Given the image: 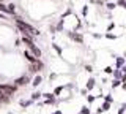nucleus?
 I'll return each instance as SVG.
<instances>
[{
    "mask_svg": "<svg viewBox=\"0 0 126 114\" xmlns=\"http://www.w3.org/2000/svg\"><path fill=\"white\" fill-rule=\"evenodd\" d=\"M16 90H17V86H14V84H0V92L8 97H11Z\"/></svg>",
    "mask_w": 126,
    "mask_h": 114,
    "instance_id": "f257e3e1",
    "label": "nucleus"
},
{
    "mask_svg": "<svg viewBox=\"0 0 126 114\" xmlns=\"http://www.w3.org/2000/svg\"><path fill=\"white\" fill-rule=\"evenodd\" d=\"M24 57H25V60H27V62H30V65H32V64H36V62L39 60V59H36V57L33 56V54L30 52V51H27V49L24 51Z\"/></svg>",
    "mask_w": 126,
    "mask_h": 114,
    "instance_id": "f03ea898",
    "label": "nucleus"
},
{
    "mask_svg": "<svg viewBox=\"0 0 126 114\" xmlns=\"http://www.w3.org/2000/svg\"><path fill=\"white\" fill-rule=\"evenodd\" d=\"M27 82H29V78L27 76H21V78H17L14 82V86H25Z\"/></svg>",
    "mask_w": 126,
    "mask_h": 114,
    "instance_id": "7ed1b4c3",
    "label": "nucleus"
},
{
    "mask_svg": "<svg viewBox=\"0 0 126 114\" xmlns=\"http://www.w3.org/2000/svg\"><path fill=\"white\" fill-rule=\"evenodd\" d=\"M41 81H43V78L39 76V74H38V76H35L33 78V82H32V84H33V87H38V86L41 84Z\"/></svg>",
    "mask_w": 126,
    "mask_h": 114,
    "instance_id": "20e7f679",
    "label": "nucleus"
},
{
    "mask_svg": "<svg viewBox=\"0 0 126 114\" xmlns=\"http://www.w3.org/2000/svg\"><path fill=\"white\" fill-rule=\"evenodd\" d=\"M69 37H71V38H73V40H77L79 43H82V37H80V35H76V33H71V35H69Z\"/></svg>",
    "mask_w": 126,
    "mask_h": 114,
    "instance_id": "39448f33",
    "label": "nucleus"
},
{
    "mask_svg": "<svg viewBox=\"0 0 126 114\" xmlns=\"http://www.w3.org/2000/svg\"><path fill=\"white\" fill-rule=\"evenodd\" d=\"M123 64H125V59L123 57H117V67H118V68L123 67Z\"/></svg>",
    "mask_w": 126,
    "mask_h": 114,
    "instance_id": "423d86ee",
    "label": "nucleus"
},
{
    "mask_svg": "<svg viewBox=\"0 0 126 114\" xmlns=\"http://www.w3.org/2000/svg\"><path fill=\"white\" fill-rule=\"evenodd\" d=\"M30 105H32V100H29V101L22 100V101H21V106H22V108H27V106H30Z\"/></svg>",
    "mask_w": 126,
    "mask_h": 114,
    "instance_id": "0eeeda50",
    "label": "nucleus"
},
{
    "mask_svg": "<svg viewBox=\"0 0 126 114\" xmlns=\"http://www.w3.org/2000/svg\"><path fill=\"white\" fill-rule=\"evenodd\" d=\"M121 82H123V81H121V79H115V81L112 82V87H118V86H120Z\"/></svg>",
    "mask_w": 126,
    "mask_h": 114,
    "instance_id": "6e6552de",
    "label": "nucleus"
},
{
    "mask_svg": "<svg viewBox=\"0 0 126 114\" xmlns=\"http://www.w3.org/2000/svg\"><path fill=\"white\" fill-rule=\"evenodd\" d=\"M0 11H2V13H3V14H5V13H8V10H6V6H5V5H3V3H2V2H0Z\"/></svg>",
    "mask_w": 126,
    "mask_h": 114,
    "instance_id": "1a4fd4ad",
    "label": "nucleus"
},
{
    "mask_svg": "<svg viewBox=\"0 0 126 114\" xmlns=\"http://www.w3.org/2000/svg\"><path fill=\"white\" fill-rule=\"evenodd\" d=\"M39 97H41V93H39V92L32 93V101H33V100H36V98H39Z\"/></svg>",
    "mask_w": 126,
    "mask_h": 114,
    "instance_id": "9d476101",
    "label": "nucleus"
},
{
    "mask_svg": "<svg viewBox=\"0 0 126 114\" xmlns=\"http://www.w3.org/2000/svg\"><path fill=\"white\" fill-rule=\"evenodd\" d=\"M93 82H94V79H90V81H88V84H87V89H88V90H90V89H93V86H94Z\"/></svg>",
    "mask_w": 126,
    "mask_h": 114,
    "instance_id": "9b49d317",
    "label": "nucleus"
},
{
    "mask_svg": "<svg viewBox=\"0 0 126 114\" xmlns=\"http://www.w3.org/2000/svg\"><path fill=\"white\" fill-rule=\"evenodd\" d=\"M80 114H90V109L87 108V106H84V108H82V111H80Z\"/></svg>",
    "mask_w": 126,
    "mask_h": 114,
    "instance_id": "f8f14e48",
    "label": "nucleus"
},
{
    "mask_svg": "<svg viewBox=\"0 0 126 114\" xmlns=\"http://www.w3.org/2000/svg\"><path fill=\"white\" fill-rule=\"evenodd\" d=\"M109 106H110V103H104V105H102V109H101V111H107Z\"/></svg>",
    "mask_w": 126,
    "mask_h": 114,
    "instance_id": "ddd939ff",
    "label": "nucleus"
},
{
    "mask_svg": "<svg viewBox=\"0 0 126 114\" xmlns=\"http://www.w3.org/2000/svg\"><path fill=\"white\" fill-rule=\"evenodd\" d=\"M104 71H106V73H112L113 70H112V67H106V70H104Z\"/></svg>",
    "mask_w": 126,
    "mask_h": 114,
    "instance_id": "4468645a",
    "label": "nucleus"
},
{
    "mask_svg": "<svg viewBox=\"0 0 126 114\" xmlns=\"http://www.w3.org/2000/svg\"><path fill=\"white\" fill-rule=\"evenodd\" d=\"M107 8L109 10H113V8H115V3H107Z\"/></svg>",
    "mask_w": 126,
    "mask_h": 114,
    "instance_id": "2eb2a0df",
    "label": "nucleus"
},
{
    "mask_svg": "<svg viewBox=\"0 0 126 114\" xmlns=\"http://www.w3.org/2000/svg\"><path fill=\"white\" fill-rule=\"evenodd\" d=\"M106 37H107L109 40H113V38H115V35H112V33H107V35H106Z\"/></svg>",
    "mask_w": 126,
    "mask_h": 114,
    "instance_id": "dca6fc26",
    "label": "nucleus"
},
{
    "mask_svg": "<svg viewBox=\"0 0 126 114\" xmlns=\"http://www.w3.org/2000/svg\"><path fill=\"white\" fill-rule=\"evenodd\" d=\"M110 101H112V97L107 95V97H106V103H110Z\"/></svg>",
    "mask_w": 126,
    "mask_h": 114,
    "instance_id": "f3484780",
    "label": "nucleus"
},
{
    "mask_svg": "<svg viewBox=\"0 0 126 114\" xmlns=\"http://www.w3.org/2000/svg\"><path fill=\"white\" fill-rule=\"evenodd\" d=\"M123 113H125V105H123V106H121V108H120V109H118V114H123Z\"/></svg>",
    "mask_w": 126,
    "mask_h": 114,
    "instance_id": "a211bd4d",
    "label": "nucleus"
},
{
    "mask_svg": "<svg viewBox=\"0 0 126 114\" xmlns=\"http://www.w3.org/2000/svg\"><path fill=\"white\" fill-rule=\"evenodd\" d=\"M54 49H55V51H57V52H58V54H60V52H62V49H60V48H58V46H57V45H54Z\"/></svg>",
    "mask_w": 126,
    "mask_h": 114,
    "instance_id": "6ab92c4d",
    "label": "nucleus"
},
{
    "mask_svg": "<svg viewBox=\"0 0 126 114\" xmlns=\"http://www.w3.org/2000/svg\"><path fill=\"white\" fill-rule=\"evenodd\" d=\"M0 19H6V18H5V14H3V13H0Z\"/></svg>",
    "mask_w": 126,
    "mask_h": 114,
    "instance_id": "aec40b11",
    "label": "nucleus"
},
{
    "mask_svg": "<svg viewBox=\"0 0 126 114\" xmlns=\"http://www.w3.org/2000/svg\"><path fill=\"white\" fill-rule=\"evenodd\" d=\"M52 114H63L62 111H55V113H52Z\"/></svg>",
    "mask_w": 126,
    "mask_h": 114,
    "instance_id": "412c9836",
    "label": "nucleus"
},
{
    "mask_svg": "<svg viewBox=\"0 0 126 114\" xmlns=\"http://www.w3.org/2000/svg\"><path fill=\"white\" fill-rule=\"evenodd\" d=\"M6 114H11V113H6Z\"/></svg>",
    "mask_w": 126,
    "mask_h": 114,
    "instance_id": "4be33fe9",
    "label": "nucleus"
},
{
    "mask_svg": "<svg viewBox=\"0 0 126 114\" xmlns=\"http://www.w3.org/2000/svg\"><path fill=\"white\" fill-rule=\"evenodd\" d=\"M0 2H2V0H0Z\"/></svg>",
    "mask_w": 126,
    "mask_h": 114,
    "instance_id": "5701e85b",
    "label": "nucleus"
}]
</instances>
